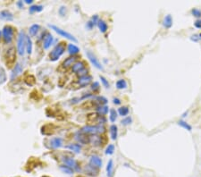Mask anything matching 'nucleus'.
<instances>
[{
    "label": "nucleus",
    "instance_id": "1",
    "mask_svg": "<svg viewBox=\"0 0 201 177\" xmlns=\"http://www.w3.org/2000/svg\"><path fill=\"white\" fill-rule=\"evenodd\" d=\"M81 133H88V134H91V135H97L100 133H104L106 132V129L103 125L99 124V125H86L84 127L81 128Z\"/></svg>",
    "mask_w": 201,
    "mask_h": 177
},
{
    "label": "nucleus",
    "instance_id": "2",
    "mask_svg": "<svg viewBox=\"0 0 201 177\" xmlns=\"http://www.w3.org/2000/svg\"><path fill=\"white\" fill-rule=\"evenodd\" d=\"M65 44L62 42V43L56 45L53 48V50L50 52V54H49V59H50L51 61H56V60H58V59L61 57V55L65 53Z\"/></svg>",
    "mask_w": 201,
    "mask_h": 177
},
{
    "label": "nucleus",
    "instance_id": "3",
    "mask_svg": "<svg viewBox=\"0 0 201 177\" xmlns=\"http://www.w3.org/2000/svg\"><path fill=\"white\" fill-rule=\"evenodd\" d=\"M18 53L20 55H23L26 48V35L24 31H20L18 35V44H17Z\"/></svg>",
    "mask_w": 201,
    "mask_h": 177
},
{
    "label": "nucleus",
    "instance_id": "4",
    "mask_svg": "<svg viewBox=\"0 0 201 177\" xmlns=\"http://www.w3.org/2000/svg\"><path fill=\"white\" fill-rule=\"evenodd\" d=\"M49 27L51 28L52 30H54L56 33H58L59 35H61V36H63V37H65V39L67 40H69V41H73V42H77V40L72 35V34H70L69 32H67L65 31V30H62L61 28L57 27V26H55V25H51V24H49L48 25Z\"/></svg>",
    "mask_w": 201,
    "mask_h": 177
},
{
    "label": "nucleus",
    "instance_id": "5",
    "mask_svg": "<svg viewBox=\"0 0 201 177\" xmlns=\"http://www.w3.org/2000/svg\"><path fill=\"white\" fill-rule=\"evenodd\" d=\"M3 38L5 43H10L13 40V28L10 25H6L3 28Z\"/></svg>",
    "mask_w": 201,
    "mask_h": 177
},
{
    "label": "nucleus",
    "instance_id": "6",
    "mask_svg": "<svg viewBox=\"0 0 201 177\" xmlns=\"http://www.w3.org/2000/svg\"><path fill=\"white\" fill-rule=\"evenodd\" d=\"M63 161H64V163L65 164V165L69 166V167H71V168L73 169L74 171L79 172L80 170L79 164H78V162H77L74 158L65 157V158H63Z\"/></svg>",
    "mask_w": 201,
    "mask_h": 177
},
{
    "label": "nucleus",
    "instance_id": "7",
    "mask_svg": "<svg viewBox=\"0 0 201 177\" xmlns=\"http://www.w3.org/2000/svg\"><path fill=\"white\" fill-rule=\"evenodd\" d=\"M87 56L89 58V60L90 61V63L93 65L98 70H103V66L102 65L100 64V62L98 61V59L97 58V56L91 52V51H87Z\"/></svg>",
    "mask_w": 201,
    "mask_h": 177
},
{
    "label": "nucleus",
    "instance_id": "8",
    "mask_svg": "<svg viewBox=\"0 0 201 177\" xmlns=\"http://www.w3.org/2000/svg\"><path fill=\"white\" fill-rule=\"evenodd\" d=\"M92 81V77L90 75H85V76H82L80 77L77 82H76V85L80 88H83V87H86L88 86L90 82Z\"/></svg>",
    "mask_w": 201,
    "mask_h": 177
},
{
    "label": "nucleus",
    "instance_id": "9",
    "mask_svg": "<svg viewBox=\"0 0 201 177\" xmlns=\"http://www.w3.org/2000/svg\"><path fill=\"white\" fill-rule=\"evenodd\" d=\"M90 165L98 169V168L102 167V165H103V162H102L101 158H100L98 156L94 155V156H91V157H90Z\"/></svg>",
    "mask_w": 201,
    "mask_h": 177
},
{
    "label": "nucleus",
    "instance_id": "10",
    "mask_svg": "<svg viewBox=\"0 0 201 177\" xmlns=\"http://www.w3.org/2000/svg\"><path fill=\"white\" fill-rule=\"evenodd\" d=\"M77 59H78V57H77V56H71V57H68V58H66V59H65V60L63 62V64H62L63 68L68 69L69 67L72 66V65H73L76 63Z\"/></svg>",
    "mask_w": 201,
    "mask_h": 177
},
{
    "label": "nucleus",
    "instance_id": "11",
    "mask_svg": "<svg viewBox=\"0 0 201 177\" xmlns=\"http://www.w3.org/2000/svg\"><path fill=\"white\" fill-rule=\"evenodd\" d=\"M90 143L92 144L95 147H100L102 146V137L98 135H91L90 136Z\"/></svg>",
    "mask_w": 201,
    "mask_h": 177
},
{
    "label": "nucleus",
    "instance_id": "12",
    "mask_svg": "<svg viewBox=\"0 0 201 177\" xmlns=\"http://www.w3.org/2000/svg\"><path fill=\"white\" fill-rule=\"evenodd\" d=\"M84 170H85V173H86L88 175H90V176L95 177L98 175V170H97V168L94 167V166L90 165H87Z\"/></svg>",
    "mask_w": 201,
    "mask_h": 177
},
{
    "label": "nucleus",
    "instance_id": "13",
    "mask_svg": "<svg viewBox=\"0 0 201 177\" xmlns=\"http://www.w3.org/2000/svg\"><path fill=\"white\" fill-rule=\"evenodd\" d=\"M22 72H23V67H22L21 64L17 63V64L14 65L13 71H12V73H11V79L13 80L14 78H16L18 75H20V74L22 73Z\"/></svg>",
    "mask_w": 201,
    "mask_h": 177
},
{
    "label": "nucleus",
    "instance_id": "14",
    "mask_svg": "<svg viewBox=\"0 0 201 177\" xmlns=\"http://www.w3.org/2000/svg\"><path fill=\"white\" fill-rule=\"evenodd\" d=\"M53 41V36H52L50 33H47V35H46V37H45V39H44V42H43V47H44V48H45V49H48V48L52 45Z\"/></svg>",
    "mask_w": 201,
    "mask_h": 177
},
{
    "label": "nucleus",
    "instance_id": "15",
    "mask_svg": "<svg viewBox=\"0 0 201 177\" xmlns=\"http://www.w3.org/2000/svg\"><path fill=\"white\" fill-rule=\"evenodd\" d=\"M76 140H78V141H80V143H82V144H88V143H90V136H86L85 135V133H78L77 134H76Z\"/></svg>",
    "mask_w": 201,
    "mask_h": 177
},
{
    "label": "nucleus",
    "instance_id": "16",
    "mask_svg": "<svg viewBox=\"0 0 201 177\" xmlns=\"http://www.w3.org/2000/svg\"><path fill=\"white\" fill-rule=\"evenodd\" d=\"M163 25L166 29H170L173 26V17L171 14H167L164 16V18L163 20Z\"/></svg>",
    "mask_w": 201,
    "mask_h": 177
},
{
    "label": "nucleus",
    "instance_id": "17",
    "mask_svg": "<svg viewBox=\"0 0 201 177\" xmlns=\"http://www.w3.org/2000/svg\"><path fill=\"white\" fill-rule=\"evenodd\" d=\"M84 69H85V64H84V62L79 61V62H76V63L72 65V71L73 73H80V71H82V70H84Z\"/></svg>",
    "mask_w": 201,
    "mask_h": 177
},
{
    "label": "nucleus",
    "instance_id": "18",
    "mask_svg": "<svg viewBox=\"0 0 201 177\" xmlns=\"http://www.w3.org/2000/svg\"><path fill=\"white\" fill-rule=\"evenodd\" d=\"M63 144V140L61 138H54L50 140V147L53 149H57L60 148Z\"/></svg>",
    "mask_w": 201,
    "mask_h": 177
},
{
    "label": "nucleus",
    "instance_id": "19",
    "mask_svg": "<svg viewBox=\"0 0 201 177\" xmlns=\"http://www.w3.org/2000/svg\"><path fill=\"white\" fill-rule=\"evenodd\" d=\"M0 18L6 20V21H12L13 19V14L9 12L8 10H4L0 13Z\"/></svg>",
    "mask_w": 201,
    "mask_h": 177
},
{
    "label": "nucleus",
    "instance_id": "20",
    "mask_svg": "<svg viewBox=\"0 0 201 177\" xmlns=\"http://www.w3.org/2000/svg\"><path fill=\"white\" fill-rule=\"evenodd\" d=\"M110 134L113 140H115L118 136V128L115 124H112L110 126Z\"/></svg>",
    "mask_w": 201,
    "mask_h": 177
},
{
    "label": "nucleus",
    "instance_id": "21",
    "mask_svg": "<svg viewBox=\"0 0 201 177\" xmlns=\"http://www.w3.org/2000/svg\"><path fill=\"white\" fill-rule=\"evenodd\" d=\"M107 173L108 177H113L114 175V162L112 159H110L107 163Z\"/></svg>",
    "mask_w": 201,
    "mask_h": 177
},
{
    "label": "nucleus",
    "instance_id": "22",
    "mask_svg": "<svg viewBox=\"0 0 201 177\" xmlns=\"http://www.w3.org/2000/svg\"><path fill=\"white\" fill-rule=\"evenodd\" d=\"M68 52L71 55H76L80 52V48L75 46L74 44H69L68 45Z\"/></svg>",
    "mask_w": 201,
    "mask_h": 177
},
{
    "label": "nucleus",
    "instance_id": "23",
    "mask_svg": "<svg viewBox=\"0 0 201 177\" xmlns=\"http://www.w3.org/2000/svg\"><path fill=\"white\" fill-rule=\"evenodd\" d=\"M97 26L99 28L100 31L103 32V33H105L107 30V29H108L107 23H106L105 21H103V20H98V22H97Z\"/></svg>",
    "mask_w": 201,
    "mask_h": 177
},
{
    "label": "nucleus",
    "instance_id": "24",
    "mask_svg": "<svg viewBox=\"0 0 201 177\" xmlns=\"http://www.w3.org/2000/svg\"><path fill=\"white\" fill-rule=\"evenodd\" d=\"M40 28V26L39 24H33V25H31V26L30 27V30H29V33H30V35L31 37L35 36V35L37 34V32L39 31Z\"/></svg>",
    "mask_w": 201,
    "mask_h": 177
},
{
    "label": "nucleus",
    "instance_id": "25",
    "mask_svg": "<svg viewBox=\"0 0 201 177\" xmlns=\"http://www.w3.org/2000/svg\"><path fill=\"white\" fill-rule=\"evenodd\" d=\"M59 168H60V170H61L63 173L67 174V175H72V174H73V172H74V170H73V169H72L71 167L67 166V165H60V166H59Z\"/></svg>",
    "mask_w": 201,
    "mask_h": 177
},
{
    "label": "nucleus",
    "instance_id": "26",
    "mask_svg": "<svg viewBox=\"0 0 201 177\" xmlns=\"http://www.w3.org/2000/svg\"><path fill=\"white\" fill-rule=\"evenodd\" d=\"M66 148L73 152H75V153H80V150H81V147L79 144H70L67 146Z\"/></svg>",
    "mask_w": 201,
    "mask_h": 177
},
{
    "label": "nucleus",
    "instance_id": "27",
    "mask_svg": "<svg viewBox=\"0 0 201 177\" xmlns=\"http://www.w3.org/2000/svg\"><path fill=\"white\" fill-rule=\"evenodd\" d=\"M116 88L118 90H123V89H126L127 88V82L125 80L123 79H121V80H118L116 82Z\"/></svg>",
    "mask_w": 201,
    "mask_h": 177
},
{
    "label": "nucleus",
    "instance_id": "28",
    "mask_svg": "<svg viewBox=\"0 0 201 177\" xmlns=\"http://www.w3.org/2000/svg\"><path fill=\"white\" fill-rule=\"evenodd\" d=\"M97 111L99 114V115L104 116L105 115H107V112H108V107H107V106H99V107H97Z\"/></svg>",
    "mask_w": 201,
    "mask_h": 177
},
{
    "label": "nucleus",
    "instance_id": "29",
    "mask_svg": "<svg viewBox=\"0 0 201 177\" xmlns=\"http://www.w3.org/2000/svg\"><path fill=\"white\" fill-rule=\"evenodd\" d=\"M178 124H179L181 127H182V128H184L185 130L189 131V132H190V131L192 130L191 125H189V123H186V122H185V121H183V120H180V121H178Z\"/></svg>",
    "mask_w": 201,
    "mask_h": 177
},
{
    "label": "nucleus",
    "instance_id": "30",
    "mask_svg": "<svg viewBox=\"0 0 201 177\" xmlns=\"http://www.w3.org/2000/svg\"><path fill=\"white\" fill-rule=\"evenodd\" d=\"M26 51L28 54H31L32 51V42L28 36H26Z\"/></svg>",
    "mask_w": 201,
    "mask_h": 177
},
{
    "label": "nucleus",
    "instance_id": "31",
    "mask_svg": "<svg viewBox=\"0 0 201 177\" xmlns=\"http://www.w3.org/2000/svg\"><path fill=\"white\" fill-rule=\"evenodd\" d=\"M6 55H7V59H10L11 62H13L14 58H15V50H14V48H11L10 49H8L7 52H6Z\"/></svg>",
    "mask_w": 201,
    "mask_h": 177
},
{
    "label": "nucleus",
    "instance_id": "32",
    "mask_svg": "<svg viewBox=\"0 0 201 177\" xmlns=\"http://www.w3.org/2000/svg\"><path fill=\"white\" fill-rule=\"evenodd\" d=\"M109 119L112 123H115L117 119V112L115 111V109H111L110 110V116Z\"/></svg>",
    "mask_w": 201,
    "mask_h": 177
},
{
    "label": "nucleus",
    "instance_id": "33",
    "mask_svg": "<svg viewBox=\"0 0 201 177\" xmlns=\"http://www.w3.org/2000/svg\"><path fill=\"white\" fill-rule=\"evenodd\" d=\"M43 10V6L42 5H32L30 7V14H33L35 12H41Z\"/></svg>",
    "mask_w": 201,
    "mask_h": 177
},
{
    "label": "nucleus",
    "instance_id": "34",
    "mask_svg": "<svg viewBox=\"0 0 201 177\" xmlns=\"http://www.w3.org/2000/svg\"><path fill=\"white\" fill-rule=\"evenodd\" d=\"M118 113L121 116H126L129 114V108L127 107H122L118 109Z\"/></svg>",
    "mask_w": 201,
    "mask_h": 177
},
{
    "label": "nucleus",
    "instance_id": "35",
    "mask_svg": "<svg viewBox=\"0 0 201 177\" xmlns=\"http://www.w3.org/2000/svg\"><path fill=\"white\" fill-rule=\"evenodd\" d=\"M6 81V74H5V70L0 67V84L4 83V82Z\"/></svg>",
    "mask_w": 201,
    "mask_h": 177
},
{
    "label": "nucleus",
    "instance_id": "36",
    "mask_svg": "<svg viewBox=\"0 0 201 177\" xmlns=\"http://www.w3.org/2000/svg\"><path fill=\"white\" fill-rule=\"evenodd\" d=\"M191 14L197 18H200L201 17V10L198 9V8H193L191 10Z\"/></svg>",
    "mask_w": 201,
    "mask_h": 177
},
{
    "label": "nucleus",
    "instance_id": "37",
    "mask_svg": "<svg viewBox=\"0 0 201 177\" xmlns=\"http://www.w3.org/2000/svg\"><path fill=\"white\" fill-rule=\"evenodd\" d=\"M114 151H115V146H114L113 144H110V145L107 146L105 153H106L107 155H112V154H114Z\"/></svg>",
    "mask_w": 201,
    "mask_h": 177
},
{
    "label": "nucleus",
    "instance_id": "38",
    "mask_svg": "<svg viewBox=\"0 0 201 177\" xmlns=\"http://www.w3.org/2000/svg\"><path fill=\"white\" fill-rule=\"evenodd\" d=\"M132 117L128 116V117L124 118L123 120H122L121 123H122V125H129V124H131V123H132Z\"/></svg>",
    "mask_w": 201,
    "mask_h": 177
},
{
    "label": "nucleus",
    "instance_id": "39",
    "mask_svg": "<svg viewBox=\"0 0 201 177\" xmlns=\"http://www.w3.org/2000/svg\"><path fill=\"white\" fill-rule=\"evenodd\" d=\"M99 78H100V80H101V82L103 83V85H104L106 88H109L110 84H109V82H108V81H107V79H106L104 76H100Z\"/></svg>",
    "mask_w": 201,
    "mask_h": 177
},
{
    "label": "nucleus",
    "instance_id": "40",
    "mask_svg": "<svg viewBox=\"0 0 201 177\" xmlns=\"http://www.w3.org/2000/svg\"><path fill=\"white\" fill-rule=\"evenodd\" d=\"M91 90H94V92H96V91H97V90H99V83L97 82H95L91 85Z\"/></svg>",
    "mask_w": 201,
    "mask_h": 177
},
{
    "label": "nucleus",
    "instance_id": "41",
    "mask_svg": "<svg viewBox=\"0 0 201 177\" xmlns=\"http://www.w3.org/2000/svg\"><path fill=\"white\" fill-rule=\"evenodd\" d=\"M90 22H91V23H92L93 25L97 24V22H98V16H97V15H94V16H92Z\"/></svg>",
    "mask_w": 201,
    "mask_h": 177
},
{
    "label": "nucleus",
    "instance_id": "42",
    "mask_svg": "<svg viewBox=\"0 0 201 177\" xmlns=\"http://www.w3.org/2000/svg\"><path fill=\"white\" fill-rule=\"evenodd\" d=\"M194 26L198 29H201V19H199L197 20L195 23H194Z\"/></svg>",
    "mask_w": 201,
    "mask_h": 177
},
{
    "label": "nucleus",
    "instance_id": "43",
    "mask_svg": "<svg viewBox=\"0 0 201 177\" xmlns=\"http://www.w3.org/2000/svg\"><path fill=\"white\" fill-rule=\"evenodd\" d=\"M65 8H66V7H65V6H61V8L59 9V14H60V15L64 16V15L65 14Z\"/></svg>",
    "mask_w": 201,
    "mask_h": 177
},
{
    "label": "nucleus",
    "instance_id": "44",
    "mask_svg": "<svg viewBox=\"0 0 201 177\" xmlns=\"http://www.w3.org/2000/svg\"><path fill=\"white\" fill-rule=\"evenodd\" d=\"M198 36H199V35H197V34H195V35L191 36V38H190V39H191V41H199V40L200 38H199V37H198Z\"/></svg>",
    "mask_w": 201,
    "mask_h": 177
},
{
    "label": "nucleus",
    "instance_id": "45",
    "mask_svg": "<svg viewBox=\"0 0 201 177\" xmlns=\"http://www.w3.org/2000/svg\"><path fill=\"white\" fill-rule=\"evenodd\" d=\"M113 102H114V104H115V105H120L121 104V100L119 98H117V97H115V98L113 99Z\"/></svg>",
    "mask_w": 201,
    "mask_h": 177
},
{
    "label": "nucleus",
    "instance_id": "46",
    "mask_svg": "<svg viewBox=\"0 0 201 177\" xmlns=\"http://www.w3.org/2000/svg\"><path fill=\"white\" fill-rule=\"evenodd\" d=\"M17 5L20 7V8H23V1H19L18 3H17Z\"/></svg>",
    "mask_w": 201,
    "mask_h": 177
},
{
    "label": "nucleus",
    "instance_id": "47",
    "mask_svg": "<svg viewBox=\"0 0 201 177\" xmlns=\"http://www.w3.org/2000/svg\"><path fill=\"white\" fill-rule=\"evenodd\" d=\"M33 2V0H25V3L26 4H31Z\"/></svg>",
    "mask_w": 201,
    "mask_h": 177
},
{
    "label": "nucleus",
    "instance_id": "48",
    "mask_svg": "<svg viewBox=\"0 0 201 177\" xmlns=\"http://www.w3.org/2000/svg\"><path fill=\"white\" fill-rule=\"evenodd\" d=\"M199 38H200V39H201V33H200V34H199Z\"/></svg>",
    "mask_w": 201,
    "mask_h": 177
},
{
    "label": "nucleus",
    "instance_id": "49",
    "mask_svg": "<svg viewBox=\"0 0 201 177\" xmlns=\"http://www.w3.org/2000/svg\"><path fill=\"white\" fill-rule=\"evenodd\" d=\"M0 37H1V31H0Z\"/></svg>",
    "mask_w": 201,
    "mask_h": 177
}]
</instances>
